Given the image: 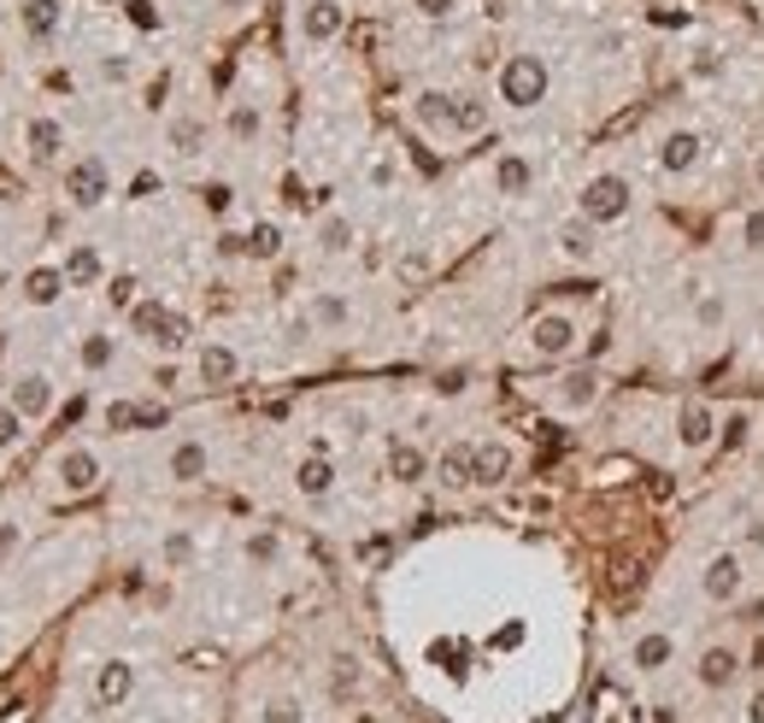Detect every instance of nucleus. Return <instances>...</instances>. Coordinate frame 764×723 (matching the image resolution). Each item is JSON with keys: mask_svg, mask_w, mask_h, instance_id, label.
I'll return each instance as SVG.
<instances>
[{"mask_svg": "<svg viewBox=\"0 0 764 723\" xmlns=\"http://www.w3.org/2000/svg\"><path fill=\"white\" fill-rule=\"evenodd\" d=\"M746 436H753V412H729V418H718V441L723 447H746Z\"/></svg>", "mask_w": 764, "mask_h": 723, "instance_id": "obj_39", "label": "nucleus"}, {"mask_svg": "<svg viewBox=\"0 0 764 723\" xmlns=\"http://www.w3.org/2000/svg\"><path fill=\"white\" fill-rule=\"evenodd\" d=\"M483 130H488V100H483V95H458L453 135H483Z\"/></svg>", "mask_w": 764, "mask_h": 723, "instance_id": "obj_31", "label": "nucleus"}, {"mask_svg": "<svg viewBox=\"0 0 764 723\" xmlns=\"http://www.w3.org/2000/svg\"><path fill=\"white\" fill-rule=\"evenodd\" d=\"M723 318H729V300L718 295V288L694 295V324H700V330H723Z\"/></svg>", "mask_w": 764, "mask_h": 723, "instance_id": "obj_34", "label": "nucleus"}, {"mask_svg": "<svg viewBox=\"0 0 764 723\" xmlns=\"http://www.w3.org/2000/svg\"><path fill=\"white\" fill-rule=\"evenodd\" d=\"M24 424H30V418H24L19 406H0V453H7V447H19V441H24Z\"/></svg>", "mask_w": 764, "mask_h": 723, "instance_id": "obj_41", "label": "nucleus"}, {"mask_svg": "<svg viewBox=\"0 0 764 723\" xmlns=\"http://www.w3.org/2000/svg\"><path fill=\"white\" fill-rule=\"evenodd\" d=\"M600 388H606V376L594 371V365H576L558 376V388H553V401L565 406V412H588L594 401H600Z\"/></svg>", "mask_w": 764, "mask_h": 723, "instance_id": "obj_12", "label": "nucleus"}, {"mask_svg": "<svg viewBox=\"0 0 764 723\" xmlns=\"http://www.w3.org/2000/svg\"><path fill=\"white\" fill-rule=\"evenodd\" d=\"M295 489L306 494V501H324V494L335 489V464H330L324 453L300 459V464H295Z\"/></svg>", "mask_w": 764, "mask_h": 723, "instance_id": "obj_25", "label": "nucleus"}, {"mask_svg": "<svg viewBox=\"0 0 764 723\" xmlns=\"http://www.w3.org/2000/svg\"><path fill=\"white\" fill-rule=\"evenodd\" d=\"M630 659H635L641 677H658V670H671V659H676V635H665V629H641L635 647H630Z\"/></svg>", "mask_w": 764, "mask_h": 723, "instance_id": "obj_14", "label": "nucleus"}, {"mask_svg": "<svg viewBox=\"0 0 764 723\" xmlns=\"http://www.w3.org/2000/svg\"><path fill=\"white\" fill-rule=\"evenodd\" d=\"M107 300H112V306H135V277H112Z\"/></svg>", "mask_w": 764, "mask_h": 723, "instance_id": "obj_46", "label": "nucleus"}, {"mask_svg": "<svg viewBox=\"0 0 764 723\" xmlns=\"http://www.w3.org/2000/svg\"><path fill=\"white\" fill-rule=\"evenodd\" d=\"M547 89H553V72H547V59H541V54H512L500 65V107L535 112L541 100H547Z\"/></svg>", "mask_w": 764, "mask_h": 723, "instance_id": "obj_1", "label": "nucleus"}, {"mask_svg": "<svg viewBox=\"0 0 764 723\" xmlns=\"http://www.w3.org/2000/svg\"><path fill=\"white\" fill-rule=\"evenodd\" d=\"M207 471H212L207 441H177V447H171V459H165V476H171V482H200Z\"/></svg>", "mask_w": 764, "mask_h": 723, "instance_id": "obj_20", "label": "nucleus"}, {"mask_svg": "<svg viewBox=\"0 0 764 723\" xmlns=\"http://www.w3.org/2000/svg\"><path fill=\"white\" fill-rule=\"evenodd\" d=\"M700 165H706V135L700 130H671L665 142H658V171H671V177H694Z\"/></svg>", "mask_w": 764, "mask_h": 723, "instance_id": "obj_6", "label": "nucleus"}, {"mask_svg": "<svg viewBox=\"0 0 764 723\" xmlns=\"http://www.w3.org/2000/svg\"><path fill=\"white\" fill-rule=\"evenodd\" d=\"M135 424H142V406H130V401L107 406V429H135Z\"/></svg>", "mask_w": 764, "mask_h": 723, "instance_id": "obj_43", "label": "nucleus"}, {"mask_svg": "<svg viewBox=\"0 0 764 723\" xmlns=\"http://www.w3.org/2000/svg\"><path fill=\"white\" fill-rule=\"evenodd\" d=\"M195 376L207 388H230L235 376H242V353H235L230 341H207V348L195 353Z\"/></svg>", "mask_w": 764, "mask_h": 723, "instance_id": "obj_9", "label": "nucleus"}, {"mask_svg": "<svg viewBox=\"0 0 764 723\" xmlns=\"http://www.w3.org/2000/svg\"><path fill=\"white\" fill-rule=\"evenodd\" d=\"M741 589H746V565H741V554H711L706 571H700V594L711 600V606H735Z\"/></svg>", "mask_w": 764, "mask_h": 723, "instance_id": "obj_5", "label": "nucleus"}, {"mask_svg": "<svg viewBox=\"0 0 764 723\" xmlns=\"http://www.w3.org/2000/svg\"><path fill=\"white\" fill-rule=\"evenodd\" d=\"M218 7H230V12H235V7H247V0H218Z\"/></svg>", "mask_w": 764, "mask_h": 723, "instance_id": "obj_54", "label": "nucleus"}, {"mask_svg": "<svg viewBox=\"0 0 764 723\" xmlns=\"http://www.w3.org/2000/svg\"><path fill=\"white\" fill-rule=\"evenodd\" d=\"M171 147L182 153V160H195V153L207 147V124H200V118H189V112L171 118Z\"/></svg>", "mask_w": 764, "mask_h": 723, "instance_id": "obj_33", "label": "nucleus"}, {"mask_svg": "<svg viewBox=\"0 0 764 723\" xmlns=\"http://www.w3.org/2000/svg\"><path fill=\"white\" fill-rule=\"evenodd\" d=\"M735 235H741V248H746V253H764V212H746Z\"/></svg>", "mask_w": 764, "mask_h": 723, "instance_id": "obj_42", "label": "nucleus"}, {"mask_svg": "<svg viewBox=\"0 0 764 723\" xmlns=\"http://www.w3.org/2000/svg\"><path fill=\"white\" fill-rule=\"evenodd\" d=\"M159 559L171 565V571H189V565H195V536H189V529H171V536L159 541Z\"/></svg>", "mask_w": 764, "mask_h": 723, "instance_id": "obj_35", "label": "nucleus"}, {"mask_svg": "<svg viewBox=\"0 0 764 723\" xmlns=\"http://www.w3.org/2000/svg\"><path fill=\"white\" fill-rule=\"evenodd\" d=\"M259 723H306V705L295 694H277V700L259 705Z\"/></svg>", "mask_w": 764, "mask_h": 723, "instance_id": "obj_38", "label": "nucleus"}, {"mask_svg": "<svg viewBox=\"0 0 764 723\" xmlns=\"http://www.w3.org/2000/svg\"><path fill=\"white\" fill-rule=\"evenodd\" d=\"M694 677H700V688H729V682H735L741 677V653L735 647H706L700 653V665H694Z\"/></svg>", "mask_w": 764, "mask_h": 723, "instance_id": "obj_17", "label": "nucleus"}, {"mask_svg": "<svg viewBox=\"0 0 764 723\" xmlns=\"http://www.w3.org/2000/svg\"><path fill=\"white\" fill-rule=\"evenodd\" d=\"M453 112H458V95H447V89H423L412 100V118L423 130H447L453 135Z\"/></svg>", "mask_w": 764, "mask_h": 723, "instance_id": "obj_22", "label": "nucleus"}, {"mask_svg": "<svg viewBox=\"0 0 764 723\" xmlns=\"http://www.w3.org/2000/svg\"><path fill=\"white\" fill-rule=\"evenodd\" d=\"M112 359H118V341L112 336H82V371H107L112 365Z\"/></svg>", "mask_w": 764, "mask_h": 723, "instance_id": "obj_36", "label": "nucleus"}, {"mask_svg": "<svg viewBox=\"0 0 764 723\" xmlns=\"http://www.w3.org/2000/svg\"><path fill=\"white\" fill-rule=\"evenodd\" d=\"M312 318L324 324V330H347V318H353V306L342 300V295H318L312 300Z\"/></svg>", "mask_w": 764, "mask_h": 723, "instance_id": "obj_37", "label": "nucleus"}, {"mask_svg": "<svg viewBox=\"0 0 764 723\" xmlns=\"http://www.w3.org/2000/svg\"><path fill=\"white\" fill-rule=\"evenodd\" d=\"M135 694V665L130 659H107L95 670V700L100 705H124Z\"/></svg>", "mask_w": 764, "mask_h": 723, "instance_id": "obj_16", "label": "nucleus"}, {"mask_svg": "<svg viewBox=\"0 0 764 723\" xmlns=\"http://www.w3.org/2000/svg\"><path fill=\"white\" fill-rule=\"evenodd\" d=\"M495 188L506 200H523L535 188V165L523 160V153H500V160H495Z\"/></svg>", "mask_w": 764, "mask_h": 723, "instance_id": "obj_19", "label": "nucleus"}, {"mask_svg": "<svg viewBox=\"0 0 764 723\" xmlns=\"http://www.w3.org/2000/svg\"><path fill=\"white\" fill-rule=\"evenodd\" d=\"M746 723H764V688H759L753 700H746Z\"/></svg>", "mask_w": 764, "mask_h": 723, "instance_id": "obj_52", "label": "nucleus"}, {"mask_svg": "<svg viewBox=\"0 0 764 723\" xmlns=\"http://www.w3.org/2000/svg\"><path fill=\"white\" fill-rule=\"evenodd\" d=\"M130 24H142V30H159V12H153V0H130Z\"/></svg>", "mask_w": 764, "mask_h": 723, "instance_id": "obj_45", "label": "nucleus"}, {"mask_svg": "<svg viewBox=\"0 0 764 723\" xmlns=\"http://www.w3.org/2000/svg\"><path fill=\"white\" fill-rule=\"evenodd\" d=\"M19 541H24V529H19V524H0V559L19 554Z\"/></svg>", "mask_w": 764, "mask_h": 723, "instance_id": "obj_49", "label": "nucleus"}, {"mask_svg": "<svg viewBox=\"0 0 764 723\" xmlns=\"http://www.w3.org/2000/svg\"><path fill=\"white\" fill-rule=\"evenodd\" d=\"M342 24H347L342 0H312V7H300V36L312 42V47L335 42V36H342Z\"/></svg>", "mask_w": 764, "mask_h": 723, "instance_id": "obj_11", "label": "nucleus"}, {"mask_svg": "<svg viewBox=\"0 0 764 723\" xmlns=\"http://www.w3.org/2000/svg\"><path fill=\"white\" fill-rule=\"evenodd\" d=\"M130 330L147 341V348H159V353H182L189 348V318L171 313L165 300H135L130 306Z\"/></svg>", "mask_w": 764, "mask_h": 723, "instance_id": "obj_2", "label": "nucleus"}, {"mask_svg": "<svg viewBox=\"0 0 764 723\" xmlns=\"http://www.w3.org/2000/svg\"><path fill=\"white\" fill-rule=\"evenodd\" d=\"M224 130H230V142H259V130H265V112L253 107V100H235L230 107V118H224Z\"/></svg>", "mask_w": 764, "mask_h": 723, "instance_id": "obj_29", "label": "nucleus"}, {"mask_svg": "<svg viewBox=\"0 0 764 723\" xmlns=\"http://www.w3.org/2000/svg\"><path fill=\"white\" fill-rule=\"evenodd\" d=\"M24 142H30V160H36V165H54L65 153V124H59V118H30Z\"/></svg>", "mask_w": 764, "mask_h": 723, "instance_id": "obj_23", "label": "nucleus"}, {"mask_svg": "<svg viewBox=\"0 0 764 723\" xmlns=\"http://www.w3.org/2000/svg\"><path fill=\"white\" fill-rule=\"evenodd\" d=\"M530 348H535L541 359H565V353L576 348V318H565V313H541V318L530 324Z\"/></svg>", "mask_w": 764, "mask_h": 723, "instance_id": "obj_8", "label": "nucleus"}, {"mask_svg": "<svg viewBox=\"0 0 764 723\" xmlns=\"http://www.w3.org/2000/svg\"><path fill=\"white\" fill-rule=\"evenodd\" d=\"M54 471H59L65 494H89L100 482V453H95V447H65V453L54 459Z\"/></svg>", "mask_w": 764, "mask_h": 723, "instance_id": "obj_10", "label": "nucleus"}, {"mask_svg": "<svg viewBox=\"0 0 764 723\" xmlns=\"http://www.w3.org/2000/svg\"><path fill=\"white\" fill-rule=\"evenodd\" d=\"M512 476V447L506 441H477V482L483 489H500Z\"/></svg>", "mask_w": 764, "mask_h": 723, "instance_id": "obj_26", "label": "nucleus"}, {"mask_svg": "<svg viewBox=\"0 0 764 723\" xmlns=\"http://www.w3.org/2000/svg\"><path fill=\"white\" fill-rule=\"evenodd\" d=\"M759 188H764V153H759Z\"/></svg>", "mask_w": 764, "mask_h": 723, "instance_id": "obj_55", "label": "nucleus"}, {"mask_svg": "<svg viewBox=\"0 0 764 723\" xmlns=\"http://www.w3.org/2000/svg\"><path fill=\"white\" fill-rule=\"evenodd\" d=\"M594 248H600V223H588L583 212H576L565 230H558V253H565V260H576V265H588Z\"/></svg>", "mask_w": 764, "mask_h": 723, "instance_id": "obj_24", "label": "nucleus"}, {"mask_svg": "<svg viewBox=\"0 0 764 723\" xmlns=\"http://www.w3.org/2000/svg\"><path fill=\"white\" fill-rule=\"evenodd\" d=\"M100 77H107V83H130V59L124 54H107V59H100Z\"/></svg>", "mask_w": 764, "mask_h": 723, "instance_id": "obj_44", "label": "nucleus"}, {"mask_svg": "<svg viewBox=\"0 0 764 723\" xmlns=\"http://www.w3.org/2000/svg\"><path fill=\"white\" fill-rule=\"evenodd\" d=\"M19 19H24L30 42H47V36H59V24H65V0H24Z\"/></svg>", "mask_w": 764, "mask_h": 723, "instance_id": "obj_21", "label": "nucleus"}, {"mask_svg": "<svg viewBox=\"0 0 764 723\" xmlns=\"http://www.w3.org/2000/svg\"><path fill=\"white\" fill-rule=\"evenodd\" d=\"M630 206H635V188H630V177H618V171L588 177L583 195H576V212L588 223H618V218H630Z\"/></svg>", "mask_w": 764, "mask_h": 723, "instance_id": "obj_3", "label": "nucleus"}, {"mask_svg": "<svg viewBox=\"0 0 764 723\" xmlns=\"http://www.w3.org/2000/svg\"><path fill=\"white\" fill-rule=\"evenodd\" d=\"M65 288H71V283H65L59 265H36V271L24 277V300H30V306H54Z\"/></svg>", "mask_w": 764, "mask_h": 723, "instance_id": "obj_27", "label": "nucleus"}, {"mask_svg": "<svg viewBox=\"0 0 764 723\" xmlns=\"http://www.w3.org/2000/svg\"><path fill=\"white\" fill-rule=\"evenodd\" d=\"M388 476H395V482H423V476H430V459H423V447H412V441H395V447H388Z\"/></svg>", "mask_w": 764, "mask_h": 723, "instance_id": "obj_28", "label": "nucleus"}, {"mask_svg": "<svg viewBox=\"0 0 764 723\" xmlns=\"http://www.w3.org/2000/svg\"><path fill=\"white\" fill-rule=\"evenodd\" d=\"M7 406H19L24 418L36 424V418H47V412H54V383H47L42 371H24L19 383H12V401H7Z\"/></svg>", "mask_w": 764, "mask_h": 723, "instance_id": "obj_15", "label": "nucleus"}, {"mask_svg": "<svg viewBox=\"0 0 764 723\" xmlns=\"http://www.w3.org/2000/svg\"><path fill=\"white\" fill-rule=\"evenodd\" d=\"M359 241V230H353V218H342V212H330L324 223H318V248L330 253V260H342V253Z\"/></svg>", "mask_w": 764, "mask_h": 723, "instance_id": "obj_30", "label": "nucleus"}, {"mask_svg": "<svg viewBox=\"0 0 764 723\" xmlns=\"http://www.w3.org/2000/svg\"><path fill=\"white\" fill-rule=\"evenodd\" d=\"M441 394H465V371H447V376H441Z\"/></svg>", "mask_w": 764, "mask_h": 723, "instance_id": "obj_51", "label": "nucleus"}, {"mask_svg": "<svg viewBox=\"0 0 764 723\" xmlns=\"http://www.w3.org/2000/svg\"><path fill=\"white\" fill-rule=\"evenodd\" d=\"M112 195V171L107 160H95V153H82V160L65 165V200L77 206V212H95L100 200Z\"/></svg>", "mask_w": 764, "mask_h": 723, "instance_id": "obj_4", "label": "nucleus"}, {"mask_svg": "<svg viewBox=\"0 0 764 723\" xmlns=\"http://www.w3.org/2000/svg\"><path fill=\"white\" fill-rule=\"evenodd\" d=\"M247 559L253 565H277L283 559V541L270 536V529H253V536H247Z\"/></svg>", "mask_w": 764, "mask_h": 723, "instance_id": "obj_40", "label": "nucleus"}, {"mask_svg": "<svg viewBox=\"0 0 764 723\" xmlns=\"http://www.w3.org/2000/svg\"><path fill=\"white\" fill-rule=\"evenodd\" d=\"M242 253H247V260H277V253H283V230H277V223H253V230L242 235Z\"/></svg>", "mask_w": 764, "mask_h": 723, "instance_id": "obj_32", "label": "nucleus"}, {"mask_svg": "<svg viewBox=\"0 0 764 723\" xmlns=\"http://www.w3.org/2000/svg\"><path fill=\"white\" fill-rule=\"evenodd\" d=\"M676 441H683L688 453H706V447L718 441V412L706 401H683L676 406Z\"/></svg>", "mask_w": 764, "mask_h": 723, "instance_id": "obj_7", "label": "nucleus"}, {"mask_svg": "<svg viewBox=\"0 0 764 723\" xmlns=\"http://www.w3.org/2000/svg\"><path fill=\"white\" fill-rule=\"evenodd\" d=\"M435 482H441V489H470V482H477V441H453V447H441V459H435Z\"/></svg>", "mask_w": 764, "mask_h": 723, "instance_id": "obj_13", "label": "nucleus"}, {"mask_svg": "<svg viewBox=\"0 0 764 723\" xmlns=\"http://www.w3.org/2000/svg\"><path fill=\"white\" fill-rule=\"evenodd\" d=\"M65 283H71V288H95L100 277H107V260H100V248H95V241H77V248L71 253H65Z\"/></svg>", "mask_w": 764, "mask_h": 723, "instance_id": "obj_18", "label": "nucleus"}, {"mask_svg": "<svg viewBox=\"0 0 764 723\" xmlns=\"http://www.w3.org/2000/svg\"><path fill=\"white\" fill-rule=\"evenodd\" d=\"M653 723H676V717H671V712H665V705H658V712H653Z\"/></svg>", "mask_w": 764, "mask_h": 723, "instance_id": "obj_53", "label": "nucleus"}, {"mask_svg": "<svg viewBox=\"0 0 764 723\" xmlns=\"http://www.w3.org/2000/svg\"><path fill=\"white\" fill-rule=\"evenodd\" d=\"M230 200H235V195H230V183H212V188H207V212L224 218V212H230Z\"/></svg>", "mask_w": 764, "mask_h": 723, "instance_id": "obj_48", "label": "nucleus"}, {"mask_svg": "<svg viewBox=\"0 0 764 723\" xmlns=\"http://www.w3.org/2000/svg\"><path fill=\"white\" fill-rule=\"evenodd\" d=\"M370 183H377V188L395 183V160H377V165H370Z\"/></svg>", "mask_w": 764, "mask_h": 723, "instance_id": "obj_50", "label": "nucleus"}, {"mask_svg": "<svg viewBox=\"0 0 764 723\" xmlns=\"http://www.w3.org/2000/svg\"><path fill=\"white\" fill-rule=\"evenodd\" d=\"M412 7L423 12V19H453V12H458V0H412Z\"/></svg>", "mask_w": 764, "mask_h": 723, "instance_id": "obj_47", "label": "nucleus"}]
</instances>
